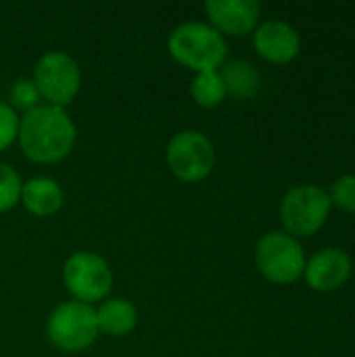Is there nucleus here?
Here are the masks:
<instances>
[{
    "label": "nucleus",
    "instance_id": "5",
    "mask_svg": "<svg viewBox=\"0 0 355 357\" xmlns=\"http://www.w3.org/2000/svg\"><path fill=\"white\" fill-rule=\"evenodd\" d=\"M63 284L73 301L92 305L105 301L113 287V272L105 257L92 251H77L63 264Z\"/></svg>",
    "mask_w": 355,
    "mask_h": 357
},
{
    "label": "nucleus",
    "instance_id": "18",
    "mask_svg": "<svg viewBox=\"0 0 355 357\" xmlns=\"http://www.w3.org/2000/svg\"><path fill=\"white\" fill-rule=\"evenodd\" d=\"M19 121L21 117L17 115V111L8 102L0 100V151H6L17 140Z\"/></svg>",
    "mask_w": 355,
    "mask_h": 357
},
{
    "label": "nucleus",
    "instance_id": "16",
    "mask_svg": "<svg viewBox=\"0 0 355 357\" xmlns=\"http://www.w3.org/2000/svg\"><path fill=\"white\" fill-rule=\"evenodd\" d=\"M21 186H23V182H21L19 174L10 165L0 163V213L13 209L19 203Z\"/></svg>",
    "mask_w": 355,
    "mask_h": 357
},
{
    "label": "nucleus",
    "instance_id": "7",
    "mask_svg": "<svg viewBox=\"0 0 355 357\" xmlns=\"http://www.w3.org/2000/svg\"><path fill=\"white\" fill-rule=\"evenodd\" d=\"M255 261L259 272L276 284H289L305 270L301 245L295 241V236L285 232L264 234L255 247Z\"/></svg>",
    "mask_w": 355,
    "mask_h": 357
},
{
    "label": "nucleus",
    "instance_id": "11",
    "mask_svg": "<svg viewBox=\"0 0 355 357\" xmlns=\"http://www.w3.org/2000/svg\"><path fill=\"white\" fill-rule=\"evenodd\" d=\"M305 278L310 287L318 291H331L341 287L352 274V261L345 251L328 247L318 251L310 261H305Z\"/></svg>",
    "mask_w": 355,
    "mask_h": 357
},
{
    "label": "nucleus",
    "instance_id": "4",
    "mask_svg": "<svg viewBox=\"0 0 355 357\" xmlns=\"http://www.w3.org/2000/svg\"><path fill=\"white\" fill-rule=\"evenodd\" d=\"M33 84L40 98L50 107L65 109L82 88V69L73 56L63 50H50L40 56L33 69Z\"/></svg>",
    "mask_w": 355,
    "mask_h": 357
},
{
    "label": "nucleus",
    "instance_id": "8",
    "mask_svg": "<svg viewBox=\"0 0 355 357\" xmlns=\"http://www.w3.org/2000/svg\"><path fill=\"white\" fill-rule=\"evenodd\" d=\"M331 209V197L324 188L305 184L291 188L280 205V218L285 228L295 236L314 234L326 220Z\"/></svg>",
    "mask_w": 355,
    "mask_h": 357
},
{
    "label": "nucleus",
    "instance_id": "1",
    "mask_svg": "<svg viewBox=\"0 0 355 357\" xmlns=\"http://www.w3.org/2000/svg\"><path fill=\"white\" fill-rule=\"evenodd\" d=\"M77 130L65 109L40 105L23 113L19 121V146L36 163L63 161L75 144Z\"/></svg>",
    "mask_w": 355,
    "mask_h": 357
},
{
    "label": "nucleus",
    "instance_id": "15",
    "mask_svg": "<svg viewBox=\"0 0 355 357\" xmlns=\"http://www.w3.org/2000/svg\"><path fill=\"white\" fill-rule=\"evenodd\" d=\"M190 96L192 100L203 107V109H213L218 107L228 94H226V86L222 82L220 71H201L195 73L192 82H190Z\"/></svg>",
    "mask_w": 355,
    "mask_h": 357
},
{
    "label": "nucleus",
    "instance_id": "6",
    "mask_svg": "<svg viewBox=\"0 0 355 357\" xmlns=\"http://www.w3.org/2000/svg\"><path fill=\"white\" fill-rule=\"evenodd\" d=\"M165 159L172 174L188 184L205 180L216 165L213 142L197 130L178 132L165 149Z\"/></svg>",
    "mask_w": 355,
    "mask_h": 357
},
{
    "label": "nucleus",
    "instance_id": "17",
    "mask_svg": "<svg viewBox=\"0 0 355 357\" xmlns=\"http://www.w3.org/2000/svg\"><path fill=\"white\" fill-rule=\"evenodd\" d=\"M40 100H42L40 92H38L31 77H21V79H17L13 84V88H10V107L15 111L21 109L23 113H27V111L40 107Z\"/></svg>",
    "mask_w": 355,
    "mask_h": 357
},
{
    "label": "nucleus",
    "instance_id": "12",
    "mask_svg": "<svg viewBox=\"0 0 355 357\" xmlns=\"http://www.w3.org/2000/svg\"><path fill=\"white\" fill-rule=\"evenodd\" d=\"M21 205L36 218H50L54 215L63 205V188L56 180L38 176L21 186Z\"/></svg>",
    "mask_w": 355,
    "mask_h": 357
},
{
    "label": "nucleus",
    "instance_id": "9",
    "mask_svg": "<svg viewBox=\"0 0 355 357\" xmlns=\"http://www.w3.org/2000/svg\"><path fill=\"white\" fill-rule=\"evenodd\" d=\"M205 13L222 36H245L259 19V4L255 0H207Z\"/></svg>",
    "mask_w": 355,
    "mask_h": 357
},
{
    "label": "nucleus",
    "instance_id": "13",
    "mask_svg": "<svg viewBox=\"0 0 355 357\" xmlns=\"http://www.w3.org/2000/svg\"><path fill=\"white\" fill-rule=\"evenodd\" d=\"M96 324H98V333L107 337H126L136 328L138 312L128 299L107 297L96 307Z\"/></svg>",
    "mask_w": 355,
    "mask_h": 357
},
{
    "label": "nucleus",
    "instance_id": "2",
    "mask_svg": "<svg viewBox=\"0 0 355 357\" xmlns=\"http://www.w3.org/2000/svg\"><path fill=\"white\" fill-rule=\"evenodd\" d=\"M169 54L195 73L216 71L226 63V40L207 23L186 21L178 25L167 40Z\"/></svg>",
    "mask_w": 355,
    "mask_h": 357
},
{
    "label": "nucleus",
    "instance_id": "10",
    "mask_svg": "<svg viewBox=\"0 0 355 357\" xmlns=\"http://www.w3.org/2000/svg\"><path fill=\"white\" fill-rule=\"evenodd\" d=\"M253 44L264 59L272 63H287L297 56L301 40L293 25L278 19H270L255 29Z\"/></svg>",
    "mask_w": 355,
    "mask_h": 357
},
{
    "label": "nucleus",
    "instance_id": "3",
    "mask_svg": "<svg viewBox=\"0 0 355 357\" xmlns=\"http://www.w3.org/2000/svg\"><path fill=\"white\" fill-rule=\"evenodd\" d=\"M46 335L50 343L61 351H84L100 335L96 324V310L80 301H65L56 305L46 320Z\"/></svg>",
    "mask_w": 355,
    "mask_h": 357
},
{
    "label": "nucleus",
    "instance_id": "14",
    "mask_svg": "<svg viewBox=\"0 0 355 357\" xmlns=\"http://www.w3.org/2000/svg\"><path fill=\"white\" fill-rule=\"evenodd\" d=\"M222 82L226 86V94L234 96V98H251L257 94L262 77L259 71L255 69L253 63L245 61V59H234L222 65L220 69Z\"/></svg>",
    "mask_w": 355,
    "mask_h": 357
},
{
    "label": "nucleus",
    "instance_id": "19",
    "mask_svg": "<svg viewBox=\"0 0 355 357\" xmlns=\"http://www.w3.org/2000/svg\"><path fill=\"white\" fill-rule=\"evenodd\" d=\"M331 201H335L341 209L355 213V176H341L331 190Z\"/></svg>",
    "mask_w": 355,
    "mask_h": 357
}]
</instances>
